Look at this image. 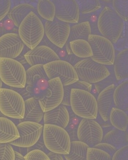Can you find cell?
Listing matches in <instances>:
<instances>
[{
    "instance_id": "1",
    "label": "cell",
    "mask_w": 128,
    "mask_h": 160,
    "mask_svg": "<svg viewBox=\"0 0 128 160\" xmlns=\"http://www.w3.org/2000/svg\"><path fill=\"white\" fill-rule=\"evenodd\" d=\"M18 35L25 46L32 50L39 46L45 36L44 24L37 14L30 12L22 22Z\"/></svg>"
},
{
    "instance_id": "2",
    "label": "cell",
    "mask_w": 128,
    "mask_h": 160,
    "mask_svg": "<svg viewBox=\"0 0 128 160\" xmlns=\"http://www.w3.org/2000/svg\"><path fill=\"white\" fill-rule=\"evenodd\" d=\"M97 24L102 36L112 44H116L123 32L124 22L112 8L104 7L98 17Z\"/></svg>"
},
{
    "instance_id": "3",
    "label": "cell",
    "mask_w": 128,
    "mask_h": 160,
    "mask_svg": "<svg viewBox=\"0 0 128 160\" xmlns=\"http://www.w3.org/2000/svg\"><path fill=\"white\" fill-rule=\"evenodd\" d=\"M42 135L49 151L62 155L69 153L71 141L65 129L56 125L44 124Z\"/></svg>"
},
{
    "instance_id": "4",
    "label": "cell",
    "mask_w": 128,
    "mask_h": 160,
    "mask_svg": "<svg viewBox=\"0 0 128 160\" xmlns=\"http://www.w3.org/2000/svg\"><path fill=\"white\" fill-rule=\"evenodd\" d=\"M70 107L75 115L83 119L95 120L98 117L97 99L89 92L72 89Z\"/></svg>"
},
{
    "instance_id": "5",
    "label": "cell",
    "mask_w": 128,
    "mask_h": 160,
    "mask_svg": "<svg viewBox=\"0 0 128 160\" xmlns=\"http://www.w3.org/2000/svg\"><path fill=\"white\" fill-rule=\"evenodd\" d=\"M0 78L11 87L24 88L26 85L25 68L15 59L0 58Z\"/></svg>"
},
{
    "instance_id": "6",
    "label": "cell",
    "mask_w": 128,
    "mask_h": 160,
    "mask_svg": "<svg viewBox=\"0 0 128 160\" xmlns=\"http://www.w3.org/2000/svg\"><path fill=\"white\" fill-rule=\"evenodd\" d=\"M25 101L19 93L12 89H0V111L6 117L23 120Z\"/></svg>"
},
{
    "instance_id": "7",
    "label": "cell",
    "mask_w": 128,
    "mask_h": 160,
    "mask_svg": "<svg viewBox=\"0 0 128 160\" xmlns=\"http://www.w3.org/2000/svg\"><path fill=\"white\" fill-rule=\"evenodd\" d=\"M79 79L89 84H96L111 75L106 66L98 64L91 58L82 59L74 66Z\"/></svg>"
},
{
    "instance_id": "8",
    "label": "cell",
    "mask_w": 128,
    "mask_h": 160,
    "mask_svg": "<svg viewBox=\"0 0 128 160\" xmlns=\"http://www.w3.org/2000/svg\"><path fill=\"white\" fill-rule=\"evenodd\" d=\"M88 42L93 52L91 58L98 64L111 66L114 64L116 56L114 45L109 40L100 35H90Z\"/></svg>"
},
{
    "instance_id": "9",
    "label": "cell",
    "mask_w": 128,
    "mask_h": 160,
    "mask_svg": "<svg viewBox=\"0 0 128 160\" xmlns=\"http://www.w3.org/2000/svg\"><path fill=\"white\" fill-rule=\"evenodd\" d=\"M48 79L59 78L63 86L73 84L79 80L74 68L64 60H57L43 65Z\"/></svg>"
},
{
    "instance_id": "10",
    "label": "cell",
    "mask_w": 128,
    "mask_h": 160,
    "mask_svg": "<svg viewBox=\"0 0 128 160\" xmlns=\"http://www.w3.org/2000/svg\"><path fill=\"white\" fill-rule=\"evenodd\" d=\"M20 138L10 142L18 147H31L37 142L43 133V125L33 122L23 121L16 126Z\"/></svg>"
},
{
    "instance_id": "11",
    "label": "cell",
    "mask_w": 128,
    "mask_h": 160,
    "mask_svg": "<svg viewBox=\"0 0 128 160\" xmlns=\"http://www.w3.org/2000/svg\"><path fill=\"white\" fill-rule=\"evenodd\" d=\"M77 136L78 141L93 148L102 142L104 132L101 126L95 120L83 119L77 127Z\"/></svg>"
},
{
    "instance_id": "12",
    "label": "cell",
    "mask_w": 128,
    "mask_h": 160,
    "mask_svg": "<svg viewBox=\"0 0 128 160\" xmlns=\"http://www.w3.org/2000/svg\"><path fill=\"white\" fill-rule=\"evenodd\" d=\"M48 84V88L43 97L38 100L44 112L59 106L62 104L64 98L63 84L59 78L49 80Z\"/></svg>"
},
{
    "instance_id": "13",
    "label": "cell",
    "mask_w": 128,
    "mask_h": 160,
    "mask_svg": "<svg viewBox=\"0 0 128 160\" xmlns=\"http://www.w3.org/2000/svg\"><path fill=\"white\" fill-rule=\"evenodd\" d=\"M44 31L50 41L60 49H62L68 41L70 32V25L55 18L53 21H45Z\"/></svg>"
},
{
    "instance_id": "14",
    "label": "cell",
    "mask_w": 128,
    "mask_h": 160,
    "mask_svg": "<svg viewBox=\"0 0 128 160\" xmlns=\"http://www.w3.org/2000/svg\"><path fill=\"white\" fill-rule=\"evenodd\" d=\"M55 18L68 24H77L80 19L79 8L75 0H54Z\"/></svg>"
},
{
    "instance_id": "15",
    "label": "cell",
    "mask_w": 128,
    "mask_h": 160,
    "mask_svg": "<svg viewBox=\"0 0 128 160\" xmlns=\"http://www.w3.org/2000/svg\"><path fill=\"white\" fill-rule=\"evenodd\" d=\"M24 47L25 45L18 34H4L0 37V58L16 59L21 54Z\"/></svg>"
},
{
    "instance_id": "16",
    "label": "cell",
    "mask_w": 128,
    "mask_h": 160,
    "mask_svg": "<svg viewBox=\"0 0 128 160\" xmlns=\"http://www.w3.org/2000/svg\"><path fill=\"white\" fill-rule=\"evenodd\" d=\"M27 62L30 66L37 64L45 65L51 62L60 60L56 52L50 48L45 46H38L24 55Z\"/></svg>"
},
{
    "instance_id": "17",
    "label": "cell",
    "mask_w": 128,
    "mask_h": 160,
    "mask_svg": "<svg viewBox=\"0 0 128 160\" xmlns=\"http://www.w3.org/2000/svg\"><path fill=\"white\" fill-rule=\"evenodd\" d=\"M115 88V85L112 84L106 88L98 95L97 99L98 112L105 122L109 120L111 110L115 107L113 102V92Z\"/></svg>"
},
{
    "instance_id": "18",
    "label": "cell",
    "mask_w": 128,
    "mask_h": 160,
    "mask_svg": "<svg viewBox=\"0 0 128 160\" xmlns=\"http://www.w3.org/2000/svg\"><path fill=\"white\" fill-rule=\"evenodd\" d=\"M44 124L56 125L66 129L69 124L70 115L66 106L61 104L50 111L44 112Z\"/></svg>"
},
{
    "instance_id": "19",
    "label": "cell",
    "mask_w": 128,
    "mask_h": 160,
    "mask_svg": "<svg viewBox=\"0 0 128 160\" xmlns=\"http://www.w3.org/2000/svg\"><path fill=\"white\" fill-rule=\"evenodd\" d=\"M20 138L15 124L6 117H0V143H10Z\"/></svg>"
},
{
    "instance_id": "20",
    "label": "cell",
    "mask_w": 128,
    "mask_h": 160,
    "mask_svg": "<svg viewBox=\"0 0 128 160\" xmlns=\"http://www.w3.org/2000/svg\"><path fill=\"white\" fill-rule=\"evenodd\" d=\"M25 115L23 121L39 122L43 119L44 112L42 110L39 101L35 98L32 97L25 101Z\"/></svg>"
},
{
    "instance_id": "21",
    "label": "cell",
    "mask_w": 128,
    "mask_h": 160,
    "mask_svg": "<svg viewBox=\"0 0 128 160\" xmlns=\"http://www.w3.org/2000/svg\"><path fill=\"white\" fill-rule=\"evenodd\" d=\"M115 77L117 81L128 77V49L126 48L118 52L114 62Z\"/></svg>"
},
{
    "instance_id": "22",
    "label": "cell",
    "mask_w": 128,
    "mask_h": 160,
    "mask_svg": "<svg viewBox=\"0 0 128 160\" xmlns=\"http://www.w3.org/2000/svg\"><path fill=\"white\" fill-rule=\"evenodd\" d=\"M115 107L127 112L128 110V81L126 80L116 87L113 92Z\"/></svg>"
},
{
    "instance_id": "23",
    "label": "cell",
    "mask_w": 128,
    "mask_h": 160,
    "mask_svg": "<svg viewBox=\"0 0 128 160\" xmlns=\"http://www.w3.org/2000/svg\"><path fill=\"white\" fill-rule=\"evenodd\" d=\"M32 12L37 14L35 8L31 4L23 3L13 7L8 13V17L9 19L13 22L15 26L19 28L22 22Z\"/></svg>"
},
{
    "instance_id": "24",
    "label": "cell",
    "mask_w": 128,
    "mask_h": 160,
    "mask_svg": "<svg viewBox=\"0 0 128 160\" xmlns=\"http://www.w3.org/2000/svg\"><path fill=\"white\" fill-rule=\"evenodd\" d=\"M102 142L110 144L118 150L128 145V135L126 132L112 129L103 136Z\"/></svg>"
},
{
    "instance_id": "25",
    "label": "cell",
    "mask_w": 128,
    "mask_h": 160,
    "mask_svg": "<svg viewBox=\"0 0 128 160\" xmlns=\"http://www.w3.org/2000/svg\"><path fill=\"white\" fill-rule=\"evenodd\" d=\"M92 34L91 27L89 22L77 23L71 27L69 37L67 42L74 40H84L88 41V37Z\"/></svg>"
},
{
    "instance_id": "26",
    "label": "cell",
    "mask_w": 128,
    "mask_h": 160,
    "mask_svg": "<svg viewBox=\"0 0 128 160\" xmlns=\"http://www.w3.org/2000/svg\"><path fill=\"white\" fill-rule=\"evenodd\" d=\"M109 120L111 124L115 129L125 132L127 131L128 122L127 112L113 107L110 114Z\"/></svg>"
},
{
    "instance_id": "27",
    "label": "cell",
    "mask_w": 128,
    "mask_h": 160,
    "mask_svg": "<svg viewBox=\"0 0 128 160\" xmlns=\"http://www.w3.org/2000/svg\"><path fill=\"white\" fill-rule=\"evenodd\" d=\"M88 146L84 142L77 141L71 142L69 154L64 155L66 160H87Z\"/></svg>"
},
{
    "instance_id": "28",
    "label": "cell",
    "mask_w": 128,
    "mask_h": 160,
    "mask_svg": "<svg viewBox=\"0 0 128 160\" xmlns=\"http://www.w3.org/2000/svg\"><path fill=\"white\" fill-rule=\"evenodd\" d=\"M69 44L73 54L77 57L83 59L93 56L92 48L87 41L74 40L70 42Z\"/></svg>"
},
{
    "instance_id": "29",
    "label": "cell",
    "mask_w": 128,
    "mask_h": 160,
    "mask_svg": "<svg viewBox=\"0 0 128 160\" xmlns=\"http://www.w3.org/2000/svg\"><path fill=\"white\" fill-rule=\"evenodd\" d=\"M36 10L38 14L46 21H53L55 18V6L52 1H39Z\"/></svg>"
},
{
    "instance_id": "30",
    "label": "cell",
    "mask_w": 128,
    "mask_h": 160,
    "mask_svg": "<svg viewBox=\"0 0 128 160\" xmlns=\"http://www.w3.org/2000/svg\"><path fill=\"white\" fill-rule=\"evenodd\" d=\"M63 89L64 98L61 104L66 106H70L71 91L72 89H80L91 92L92 89V85L79 80L73 84L66 86H63Z\"/></svg>"
},
{
    "instance_id": "31",
    "label": "cell",
    "mask_w": 128,
    "mask_h": 160,
    "mask_svg": "<svg viewBox=\"0 0 128 160\" xmlns=\"http://www.w3.org/2000/svg\"><path fill=\"white\" fill-rule=\"evenodd\" d=\"M42 64H37L33 66H31L26 70V84L29 86H33L34 82L33 80L35 77L42 78L49 80L47 76Z\"/></svg>"
},
{
    "instance_id": "32",
    "label": "cell",
    "mask_w": 128,
    "mask_h": 160,
    "mask_svg": "<svg viewBox=\"0 0 128 160\" xmlns=\"http://www.w3.org/2000/svg\"><path fill=\"white\" fill-rule=\"evenodd\" d=\"M80 12L83 14L95 12L102 8V5L98 0H78L76 1Z\"/></svg>"
},
{
    "instance_id": "33",
    "label": "cell",
    "mask_w": 128,
    "mask_h": 160,
    "mask_svg": "<svg viewBox=\"0 0 128 160\" xmlns=\"http://www.w3.org/2000/svg\"><path fill=\"white\" fill-rule=\"evenodd\" d=\"M113 10L124 21L128 20V0H114L112 2Z\"/></svg>"
},
{
    "instance_id": "34",
    "label": "cell",
    "mask_w": 128,
    "mask_h": 160,
    "mask_svg": "<svg viewBox=\"0 0 128 160\" xmlns=\"http://www.w3.org/2000/svg\"><path fill=\"white\" fill-rule=\"evenodd\" d=\"M87 160H112V157L104 151L89 147L87 150Z\"/></svg>"
},
{
    "instance_id": "35",
    "label": "cell",
    "mask_w": 128,
    "mask_h": 160,
    "mask_svg": "<svg viewBox=\"0 0 128 160\" xmlns=\"http://www.w3.org/2000/svg\"><path fill=\"white\" fill-rule=\"evenodd\" d=\"M15 153L10 143H0V160H15Z\"/></svg>"
},
{
    "instance_id": "36",
    "label": "cell",
    "mask_w": 128,
    "mask_h": 160,
    "mask_svg": "<svg viewBox=\"0 0 128 160\" xmlns=\"http://www.w3.org/2000/svg\"><path fill=\"white\" fill-rule=\"evenodd\" d=\"M24 157L25 160H50L45 152L37 149L27 152Z\"/></svg>"
},
{
    "instance_id": "37",
    "label": "cell",
    "mask_w": 128,
    "mask_h": 160,
    "mask_svg": "<svg viewBox=\"0 0 128 160\" xmlns=\"http://www.w3.org/2000/svg\"><path fill=\"white\" fill-rule=\"evenodd\" d=\"M116 80V79L115 77L113 76V75L111 76L110 75L106 79L95 84L96 89L99 94L100 92L103 91L104 89H105L106 88L108 87L112 84H114Z\"/></svg>"
},
{
    "instance_id": "38",
    "label": "cell",
    "mask_w": 128,
    "mask_h": 160,
    "mask_svg": "<svg viewBox=\"0 0 128 160\" xmlns=\"http://www.w3.org/2000/svg\"><path fill=\"white\" fill-rule=\"evenodd\" d=\"M11 7L10 0H0V22L8 15Z\"/></svg>"
},
{
    "instance_id": "39",
    "label": "cell",
    "mask_w": 128,
    "mask_h": 160,
    "mask_svg": "<svg viewBox=\"0 0 128 160\" xmlns=\"http://www.w3.org/2000/svg\"><path fill=\"white\" fill-rule=\"evenodd\" d=\"M112 160H128V145L117 150L112 157Z\"/></svg>"
},
{
    "instance_id": "40",
    "label": "cell",
    "mask_w": 128,
    "mask_h": 160,
    "mask_svg": "<svg viewBox=\"0 0 128 160\" xmlns=\"http://www.w3.org/2000/svg\"><path fill=\"white\" fill-rule=\"evenodd\" d=\"M14 90L15 91L19 93L21 96L23 98L24 101L27 100V99L33 97V95L32 94V86H29L24 88H14L12 89Z\"/></svg>"
},
{
    "instance_id": "41",
    "label": "cell",
    "mask_w": 128,
    "mask_h": 160,
    "mask_svg": "<svg viewBox=\"0 0 128 160\" xmlns=\"http://www.w3.org/2000/svg\"><path fill=\"white\" fill-rule=\"evenodd\" d=\"M93 148L104 151L109 154L111 157L113 156V155L117 150V149L112 145L108 143H105V142H101L99 144L95 145Z\"/></svg>"
},
{
    "instance_id": "42",
    "label": "cell",
    "mask_w": 128,
    "mask_h": 160,
    "mask_svg": "<svg viewBox=\"0 0 128 160\" xmlns=\"http://www.w3.org/2000/svg\"><path fill=\"white\" fill-rule=\"evenodd\" d=\"M40 150L44 152H45L46 154H48L50 151L47 149L46 147L45 143H44V140H43V135H42L40 139H39L37 142L36 143L34 146L28 148L27 150V152L31 151L33 150Z\"/></svg>"
},
{
    "instance_id": "43",
    "label": "cell",
    "mask_w": 128,
    "mask_h": 160,
    "mask_svg": "<svg viewBox=\"0 0 128 160\" xmlns=\"http://www.w3.org/2000/svg\"><path fill=\"white\" fill-rule=\"evenodd\" d=\"M39 45L40 46H45L48 47L50 48L52 50H53L55 52H58L59 51V50H60V48L57 47L56 46L54 45V44L50 41L48 40V38L46 37L45 35L43 37V39L42 40V41L40 43Z\"/></svg>"
},
{
    "instance_id": "44",
    "label": "cell",
    "mask_w": 128,
    "mask_h": 160,
    "mask_svg": "<svg viewBox=\"0 0 128 160\" xmlns=\"http://www.w3.org/2000/svg\"><path fill=\"white\" fill-rule=\"evenodd\" d=\"M81 60H82V59H81L80 58L77 57V56H76L75 55H74V54H72V55H68L66 57L64 61L67 62L69 64H70L71 65L74 66V65L78 63Z\"/></svg>"
},
{
    "instance_id": "45",
    "label": "cell",
    "mask_w": 128,
    "mask_h": 160,
    "mask_svg": "<svg viewBox=\"0 0 128 160\" xmlns=\"http://www.w3.org/2000/svg\"><path fill=\"white\" fill-rule=\"evenodd\" d=\"M71 141H78V136H77V128L74 127L72 129H69L67 131Z\"/></svg>"
},
{
    "instance_id": "46",
    "label": "cell",
    "mask_w": 128,
    "mask_h": 160,
    "mask_svg": "<svg viewBox=\"0 0 128 160\" xmlns=\"http://www.w3.org/2000/svg\"><path fill=\"white\" fill-rule=\"evenodd\" d=\"M47 155L50 158V160H65L63 156L62 155L55 154V153H53V152H50L47 154Z\"/></svg>"
},
{
    "instance_id": "47",
    "label": "cell",
    "mask_w": 128,
    "mask_h": 160,
    "mask_svg": "<svg viewBox=\"0 0 128 160\" xmlns=\"http://www.w3.org/2000/svg\"><path fill=\"white\" fill-rule=\"evenodd\" d=\"M24 55H25V54H23V55H22L21 54L18 57L16 58V59H17L16 60H17V61L19 62H20L21 64H22L23 65V64H28L26 61L25 58H24Z\"/></svg>"
},
{
    "instance_id": "48",
    "label": "cell",
    "mask_w": 128,
    "mask_h": 160,
    "mask_svg": "<svg viewBox=\"0 0 128 160\" xmlns=\"http://www.w3.org/2000/svg\"><path fill=\"white\" fill-rule=\"evenodd\" d=\"M15 160H25L24 159V156L19 153L18 152L15 151Z\"/></svg>"
},
{
    "instance_id": "49",
    "label": "cell",
    "mask_w": 128,
    "mask_h": 160,
    "mask_svg": "<svg viewBox=\"0 0 128 160\" xmlns=\"http://www.w3.org/2000/svg\"><path fill=\"white\" fill-rule=\"evenodd\" d=\"M66 49L67 51V54L68 55H72L73 52H72V50L71 49L70 46L69 42H67L65 44Z\"/></svg>"
},
{
    "instance_id": "50",
    "label": "cell",
    "mask_w": 128,
    "mask_h": 160,
    "mask_svg": "<svg viewBox=\"0 0 128 160\" xmlns=\"http://www.w3.org/2000/svg\"><path fill=\"white\" fill-rule=\"evenodd\" d=\"M2 86H3V82L2 81L1 78H0V89L2 88Z\"/></svg>"
},
{
    "instance_id": "51",
    "label": "cell",
    "mask_w": 128,
    "mask_h": 160,
    "mask_svg": "<svg viewBox=\"0 0 128 160\" xmlns=\"http://www.w3.org/2000/svg\"><path fill=\"white\" fill-rule=\"evenodd\" d=\"M0 117H6V116H5L4 115H3L2 113L0 111Z\"/></svg>"
}]
</instances>
